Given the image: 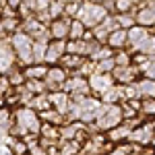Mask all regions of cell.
<instances>
[{
    "instance_id": "6da1fadb",
    "label": "cell",
    "mask_w": 155,
    "mask_h": 155,
    "mask_svg": "<svg viewBox=\"0 0 155 155\" xmlns=\"http://www.w3.org/2000/svg\"><path fill=\"white\" fill-rule=\"evenodd\" d=\"M110 17V12L106 11L104 2H83L81 11L77 15V21H81L85 25V29L93 31L97 25H101Z\"/></svg>"
},
{
    "instance_id": "7a4b0ae2",
    "label": "cell",
    "mask_w": 155,
    "mask_h": 155,
    "mask_svg": "<svg viewBox=\"0 0 155 155\" xmlns=\"http://www.w3.org/2000/svg\"><path fill=\"white\" fill-rule=\"evenodd\" d=\"M11 48L15 52V56L19 60L21 66H31L33 64V39L29 35H25L23 31H17L11 37Z\"/></svg>"
},
{
    "instance_id": "3957f363",
    "label": "cell",
    "mask_w": 155,
    "mask_h": 155,
    "mask_svg": "<svg viewBox=\"0 0 155 155\" xmlns=\"http://www.w3.org/2000/svg\"><path fill=\"white\" fill-rule=\"evenodd\" d=\"M120 124H122V107L120 106H104L95 120V126L99 132L101 130L110 132L116 126H120Z\"/></svg>"
},
{
    "instance_id": "277c9868",
    "label": "cell",
    "mask_w": 155,
    "mask_h": 155,
    "mask_svg": "<svg viewBox=\"0 0 155 155\" xmlns=\"http://www.w3.org/2000/svg\"><path fill=\"white\" fill-rule=\"evenodd\" d=\"M87 81H89V89L99 97L104 95L107 89H112V87L116 85L114 77H112V74H104V72H93Z\"/></svg>"
},
{
    "instance_id": "5b68a950",
    "label": "cell",
    "mask_w": 155,
    "mask_h": 155,
    "mask_svg": "<svg viewBox=\"0 0 155 155\" xmlns=\"http://www.w3.org/2000/svg\"><path fill=\"white\" fill-rule=\"evenodd\" d=\"M153 137H155V134H153V128H151V122H145V124L137 126V128L130 132L128 143L137 145V147H145V145H151Z\"/></svg>"
},
{
    "instance_id": "8992f818",
    "label": "cell",
    "mask_w": 155,
    "mask_h": 155,
    "mask_svg": "<svg viewBox=\"0 0 155 155\" xmlns=\"http://www.w3.org/2000/svg\"><path fill=\"white\" fill-rule=\"evenodd\" d=\"M66 54V41L62 39H52L48 44V50H46V66H58V62L64 58Z\"/></svg>"
},
{
    "instance_id": "52a82bcc",
    "label": "cell",
    "mask_w": 155,
    "mask_h": 155,
    "mask_svg": "<svg viewBox=\"0 0 155 155\" xmlns=\"http://www.w3.org/2000/svg\"><path fill=\"white\" fill-rule=\"evenodd\" d=\"M15 60H17V56L12 52L11 44L0 41V72H4V77L15 68Z\"/></svg>"
},
{
    "instance_id": "ba28073f",
    "label": "cell",
    "mask_w": 155,
    "mask_h": 155,
    "mask_svg": "<svg viewBox=\"0 0 155 155\" xmlns=\"http://www.w3.org/2000/svg\"><path fill=\"white\" fill-rule=\"evenodd\" d=\"M71 19H66V17H62V19H56V21H52L50 23V37L52 39H62V41H66L68 39V31H71Z\"/></svg>"
},
{
    "instance_id": "9c48e42d",
    "label": "cell",
    "mask_w": 155,
    "mask_h": 155,
    "mask_svg": "<svg viewBox=\"0 0 155 155\" xmlns=\"http://www.w3.org/2000/svg\"><path fill=\"white\" fill-rule=\"evenodd\" d=\"M50 104H52V110H56L62 116H68L71 112V95L64 93V91H56V93H48Z\"/></svg>"
},
{
    "instance_id": "30bf717a",
    "label": "cell",
    "mask_w": 155,
    "mask_h": 155,
    "mask_svg": "<svg viewBox=\"0 0 155 155\" xmlns=\"http://www.w3.org/2000/svg\"><path fill=\"white\" fill-rule=\"evenodd\" d=\"M149 35H151V31L147 27H141V25H134L132 29H128V48H130V54H134L137 46L143 44Z\"/></svg>"
},
{
    "instance_id": "8fae6325",
    "label": "cell",
    "mask_w": 155,
    "mask_h": 155,
    "mask_svg": "<svg viewBox=\"0 0 155 155\" xmlns=\"http://www.w3.org/2000/svg\"><path fill=\"white\" fill-rule=\"evenodd\" d=\"M106 44L112 50H124V46H128V31H124V29H116V31H112Z\"/></svg>"
},
{
    "instance_id": "7c38bea8",
    "label": "cell",
    "mask_w": 155,
    "mask_h": 155,
    "mask_svg": "<svg viewBox=\"0 0 155 155\" xmlns=\"http://www.w3.org/2000/svg\"><path fill=\"white\" fill-rule=\"evenodd\" d=\"M134 85H137V91H139V97L141 99H155V81L139 79Z\"/></svg>"
},
{
    "instance_id": "4fadbf2b",
    "label": "cell",
    "mask_w": 155,
    "mask_h": 155,
    "mask_svg": "<svg viewBox=\"0 0 155 155\" xmlns=\"http://www.w3.org/2000/svg\"><path fill=\"white\" fill-rule=\"evenodd\" d=\"M50 66L46 64H31V66H27L25 68V79H35V81H44L46 79V74H48Z\"/></svg>"
},
{
    "instance_id": "5bb4252c",
    "label": "cell",
    "mask_w": 155,
    "mask_h": 155,
    "mask_svg": "<svg viewBox=\"0 0 155 155\" xmlns=\"http://www.w3.org/2000/svg\"><path fill=\"white\" fill-rule=\"evenodd\" d=\"M29 110H33V112H46V110H52V104H50V97L48 93H44V95H35L31 101H29Z\"/></svg>"
},
{
    "instance_id": "9a60e30c",
    "label": "cell",
    "mask_w": 155,
    "mask_h": 155,
    "mask_svg": "<svg viewBox=\"0 0 155 155\" xmlns=\"http://www.w3.org/2000/svg\"><path fill=\"white\" fill-rule=\"evenodd\" d=\"M39 139H44V141H50V143H58V139H60V128L52 126V124H41Z\"/></svg>"
},
{
    "instance_id": "2e32d148",
    "label": "cell",
    "mask_w": 155,
    "mask_h": 155,
    "mask_svg": "<svg viewBox=\"0 0 155 155\" xmlns=\"http://www.w3.org/2000/svg\"><path fill=\"white\" fill-rule=\"evenodd\" d=\"M50 41H33V64H44L46 62V50Z\"/></svg>"
},
{
    "instance_id": "e0dca14e",
    "label": "cell",
    "mask_w": 155,
    "mask_h": 155,
    "mask_svg": "<svg viewBox=\"0 0 155 155\" xmlns=\"http://www.w3.org/2000/svg\"><path fill=\"white\" fill-rule=\"evenodd\" d=\"M23 87L31 93V95H44V93H48L46 83H44V81H35V79H27Z\"/></svg>"
},
{
    "instance_id": "ac0fdd59",
    "label": "cell",
    "mask_w": 155,
    "mask_h": 155,
    "mask_svg": "<svg viewBox=\"0 0 155 155\" xmlns=\"http://www.w3.org/2000/svg\"><path fill=\"white\" fill-rule=\"evenodd\" d=\"M114 62H116V68H128V66H132V54L120 50L114 54Z\"/></svg>"
},
{
    "instance_id": "d6986e66",
    "label": "cell",
    "mask_w": 155,
    "mask_h": 155,
    "mask_svg": "<svg viewBox=\"0 0 155 155\" xmlns=\"http://www.w3.org/2000/svg\"><path fill=\"white\" fill-rule=\"evenodd\" d=\"M85 31H87V29H85V25L81 23V21H77V19H74V21L71 23V31H68V39H71V41H79V39H83Z\"/></svg>"
},
{
    "instance_id": "ffe728a7",
    "label": "cell",
    "mask_w": 155,
    "mask_h": 155,
    "mask_svg": "<svg viewBox=\"0 0 155 155\" xmlns=\"http://www.w3.org/2000/svg\"><path fill=\"white\" fill-rule=\"evenodd\" d=\"M116 21H118V27L124 29V31H128V29H132L137 25V19H134L132 12H128V15H116Z\"/></svg>"
},
{
    "instance_id": "44dd1931",
    "label": "cell",
    "mask_w": 155,
    "mask_h": 155,
    "mask_svg": "<svg viewBox=\"0 0 155 155\" xmlns=\"http://www.w3.org/2000/svg\"><path fill=\"white\" fill-rule=\"evenodd\" d=\"M132 11H134V2H130V0H118V2H114V12L116 15H128Z\"/></svg>"
},
{
    "instance_id": "7402d4cb",
    "label": "cell",
    "mask_w": 155,
    "mask_h": 155,
    "mask_svg": "<svg viewBox=\"0 0 155 155\" xmlns=\"http://www.w3.org/2000/svg\"><path fill=\"white\" fill-rule=\"evenodd\" d=\"M64 4H66V2H50L48 12H50V17H52V21L64 17Z\"/></svg>"
},
{
    "instance_id": "603a6c76",
    "label": "cell",
    "mask_w": 155,
    "mask_h": 155,
    "mask_svg": "<svg viewBox=\"0 0 155 155\" xmlns=\"http://www.w3.org/2000/svg\"><path fill=\"white\" fill-rule=\"evenodd\" d=\"M141 114L155 116V99H141Z\"/></svg>"
},
{
    "instance_id": "cb8c5ba5",
    "label": "cell",
    "mask_w": 155,
    "mask_h": 155,
    "mask_svg": "<svg viewBox=\"0 0 155 155\" xmlns=\"http://www.w3.org/2000/svg\"><path fill=\"white\" fill-rule=\"evenodd\" d=\"M143 79H149V81H155V56L151 60H149V64L143 68Z\"/></svg>"
},
{
    "instance_id": "d4e9b609",
    "label": "cell",
    "mask_w": 155,
    "mask_h": 155,
    "mask_svg": "<svg viewBox=\"0 0 155 155\" xmlns=\"http://www.w3.org/2000/svg\"><path fill=\"white\" fill-rule=\"evenodd\" d=\"M0 155H15L8 145H0Z\"/></svg>"
},
{
    "instance_id": "484cf974",
    "label": "cell",
    "mask_w": 155,
    "mask_h": 155,
    "mask_svg": "<svg viewBox=\"0 0 155 155\" xmlns=\"http://www.w3.org/2000/svg\"><path fill=\"white\" fill-rule=\"evenodd\" d=\"M6 139H8V130L0 128V145H6Z\"/></svg>"
},
{
    "instance_id": "4316f807",
    "label": "cell",
    "mask_w": 155,
    "mask_h": 155,
    "mask_svg": "<svg viewBox=\"0 0 155 155\" xmlns=\"http://www.w3.org/2000/svg\"><path fill=\"white\" fill-rule=\"evenodd\" d=\"M151 128H153V134H155V120H151Z\"/></svg>"
},
{
    "instance_id": "83f0119b",
    "label": "cell",
    "mask_w": 155,
    "mask_h": 155,
    "mask_svg": "<svg viewBox=\"0 0 155 155\" xmlns=\"http://www.w3.org/2000/svg\"><path fill=\"white\" fill-rule=\"evenodd\" d=\"M151 29H155V25H153V27H151Z\"/></svg>"
}]
</instances>
